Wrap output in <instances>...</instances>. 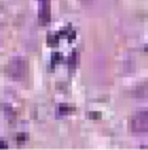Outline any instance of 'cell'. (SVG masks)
<instances>
[{
  "label": "cell",
  "instance_id": "cell-1",
  "mask_svg": "<svg viewBox=\"0 0 148 150\" xmlns=\"http://www.w3.org/2000/svg\"><path fill=\"white\" fill-rule=\"evenodd\" d=\"M7 74L13 80H22L25 79L28 73V62L24 57L16 56L9 60V63L5 67Z\"/></svg>",
  "mask_w": 148,
  "mask_h": 150
},
{
  "label": "cell",
  "instance_id": "cell-2",
  "mask_svg": "<svg viewBox=\"0 0 148 150\" xmlns=\"http://www.w3.org/2000/svg\"><path fill=\"white\" fill-rule=\"evenodd\" d=\"M129 128L134 133L148 132V111H139L132 115L129 120Z\"/></svg>",
  "mask_w": 148,
  "mask_h": 150
},
{
  "label": "cell",
  "instance_id": "cell-3",
  "mask_svg": "<svg viewBox=\"0 0 148 150\" xmlns=\"http://www.w3.org/2000/svg\"><path fill=\"white\" fill-rule=\"evenodd\" d=\"M74 110H75L74 105H66V103H62V105H59V107H58V114L59 115H66V114L72 112Z\"/></svg>",
  "mask_w": 148,
  "mask_h": 150
},
{
  "label": "cell",
  "instance_id": "cell-4",
  "mask_svg": "<svg viewBox=\"0 0 148 150\" xmlns=\"http://www.w3.org/2000/svg\"><path fill=\"white\" fill-rule=\"evenodd\" d=\"M47 45L50 46H56L58 42H59V35H56V34H49L47 35Z\"/></svg>",
  "mask_w": 148,
  "mask_h": 150
},
{
  "label": "cell",
  "instance_id": "cell-5",
  "mask_svg": "<svg viewBox=\"0 0 148 150\" xmlns=\"http://www.w3.org/2000/svg\"><path fill=\"white\" fill-rule=\"evenodd\" d=\"M63 60V55L60 52H54L53 56H51V64H56V63H60Z\"/></svg>",
  "mask_w": 148,
  "mask_h": 150
},
{
  "label": "cell",
  "instance_id": "cell-6",
  "mask_svg": "<svg viewBox=\"0 0 148 150\" xmlns=\"http://www.w3.org/2000/svg\"><path fill=\"white\" fill-rule=\"evenodd\" d=\"M87 116H88L89 119H101V114H100V112H88V114H87Z\"/></svg>",
  "mask_w": 148,
  "mask_h": 150
},
{
  "label": "cell",
  "instance_id": "cell-7",
  "mask_svg": "<svg viewBox=\"0 0 148 150\" xmlns=\"http://www.w3.org/2000/svg\"><path fill=\"white\" fill-rule=\"evenodd\" d=\"M26 134L25 133H21V134H19V136H17V141H19V142H22V141H25L26 140Z\"/></svg>",
  "mask_w": 148,
  "mask_h": 150
},
{
  "label": "cell",
  "instance_id": "cell-8",
  "mask_svg": "<svg viewBox=\"0 0 148 150\" xmlns=\"http://www.w3.org/2000/svg\"><path fill=\"white\" fill-rule=\"evenodd\" d=\"M0 149H8V144L5 142V141L0 140Z\"/></svg>",
  "mask_w": 148,
  "mask_h": 150
},
{
  "label": "cell",
  "instance_id": "cell-9",
  "mask_svg": "<svg viewBox=\"0 0 148 150\" xmlns=\"http://www.w3.org/2000/svg\"><path fill=\"white\" fill-rule=\"evenodd\" d=\"M144 50H146V52H147V54H148V45H147V46H146V48H144Z\"/></svg>",
  "mask_w": 148,
  "mask_h": 150
}]
</instances>
